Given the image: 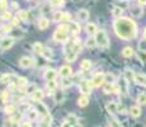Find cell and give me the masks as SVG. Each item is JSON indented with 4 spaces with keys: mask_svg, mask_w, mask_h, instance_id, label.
Masks as SVG:
<instances>
[{
    "mask_svg": "<svg viewBox=\"0 0 146 127\" xmlns=\"http://www.w3.org/2000/svg\"><path fill=\"white\" fill-rule=\"evenodd\" d=\"M44 79H46L47 81H50V80H55L56 79V76H57V72H56V70L55 69H47L46 71H44Z\"/></svg>",
    "mask_w": 146,
    "mask_h": 127,
    "instance_id": "5bb4252c",
    "label": "cell"
},
{
    "mask_svg": "<svg viewBox=\"0 0 146 127\" xmlns=\"http://www.w3.org/2000/svg\"><path fill=\"white\" fill-rule=\"evenodd\" d=\"M90 67H92V61L90 60H83L80 63V69L81 70H84V71H86V70H90Z\"/></svg>",
    "mask_w": 146,
    "mask_h": 127,
    "instance_id": "83f0119b",
    "label": "cell"
},
{
    "mask_svg": "<svg viewBox=\"0 0 146 127\" xmlns=\"http://www.w3.org/2000/svg\"><path fill=\"white\" fill-rule=\"evenodd\" d=\"M113 29L121 39H132L137 35V25L130 18H118L114 21Z\"/></svg>",
    "mask_w": 146,
    "mask_h": 127,
    "instance_id": "6da1fadb",
    "label": "cell"
},
{
    "mask_svg": "<svg viewBox=\"0 0 146 127\" xmlns=\"http://www.w3.org/2000/svg\"><path fill=\"white\" fill-rule=\"evenodd\" d=\"M122 56L123 57H131V56H133V49L132 47H125L122 50Z\"/></svg>",
    "mask_w": 146,
    "mask_h": 127,
    "instance_id": "f546056e",
    "label": "cell"
},
{
    "mask_svg": "<svg viewBox=\"0 0 146 127\" xmlns=\"http://www.w3.org/2000/svg\"><path fill=\"white\" fill-rule=\"evenodd\" d=\"M42 56H43L44 59H51L52 57V51L50 49H47V47H44L43 51H42Z\"/></svg>",
    "mask_w": 146,
    "mask_h": 127,
    "instance_id": "b9f144b4",
    "label": "cell"
},
{
    "mask_svg": "<svg viewBox=\"0 0 146 127\" xmlns=\"http://www.w3.org/2000/svg\"><path fill=\"white\" fill-rule=\"evenodd\" d=\"M88 103H89V97L88 95H80L79 98H78V106L79 107H85V106H88Z\"/></svg>",
    "mask_w": 146,
    "mask_h": 127,
    "instance_id": "7402d4cb",
    "label": "cell"
},
{
    "mask_svg": "<svg viewBox=\"0 0 146 127\" xmlns=\"http://www.w3.org/2000/svg\"><path fill=\"white\" fill-rule=\"evenodd\" d=\"M43 49H44V46L42 43H40V42H36V43H33V46H32V50L35 51L36 53H40V55H42Z\"/></svg>",
    "mask_w": 146,
    "mask_h": 127,
    "instance_id": "f1b7e54d",
    "label": "cell"
},
{
    "mask_svg": "<svg viewBox=\"0 0 146 127\" xmlns=\"http://www.w3.org/2000/svg\"><path fill=\"white\" fill-rule=\"evenodd\" d=\"M15 109L17 108H15V106H14V104H9V106H7L4 108V112L7 114H13L14 112H15Z\"/></svg>",
    "mask_w": 146,
    "mask_h": 127,
    "instance_id": "60d3db41",
    "label": "cell"
},
{
    "mask_svg": "<svg viewBox=\"0 0 146 127\" xmlns=\"http://www.w3.org/2000/svg\"><path fill=\"white\" fill-rule=\"evenodd\" d=\"M79 89H80V92L83 93L84 95H89L92 93V88H90V85H89V83L88 81H81L80 83V85H79Z\"/></svg>",
    "mask_w": 146,
    "mask_h": 127,
    "instance_id": "30bf717a",
    "label": "cell"
},
{
    "mask_svg": "<svg viewBox=\"0 0 146 127\" xmlns=\"http://www.w3.org/2000/svg\"><path fill=\"white\" fill-rule=\"evenodd\" d=\"M104 81H106V84H114V81H116V76L112 74V72H106L104 74Z\"/></svg>",
    "mask_w": 146,
    "mask_h": 127,
    "instance_id": "484cf974",
    "label": "cell"
},
{
    "mask_svg": "<svg viewBox=\"0 0 146 127\" xmlns=\"http://www.w3.org/2000/svg\"><path fill=\"white\" fill-rule=\"evenodd\" d=\"M70 19H71V14L70 13H64L61 22H70Z\"/></svg>",
    "mask_w": 146,
    "mask_h": 127,
    "instance_id": "7dc6e473",
    "label": "cell"
},
{
    "mask_svg": "<svg viewBox=\"0 0 146 127\" xmlns=\"http://www.w3.org/2000/svg\"><path fill=\"white\" fill-rule=\"evenodd\" d=\"M51 116H46V117L43 118V121L40 123V126L38 127H51Z\"/></svg>",
    "mask_w": 146,
    "mask_h": 127,
    "instance_id": "1f68e13d",
    "label": "cell"
},
{
    "mask_svg": "<svg viewBox=\"0 0 146 127\" xmlns=\"http://www.w3.org/2000/svg\"><path fill=\"white\" fill-rule=\"evenodd\" d=\"M103 92L106 94H111V93H119V88L114 84H106L104 88H103Z\"/></svg>",
    "mask_w": 146,
    "mask_h": 127,
    "instance_id": "8fae6325",
    "label": "cell"
},
{
    "mask_svg": "<svg viewBox=\"0 0 146 127\" xmlns=\"http://www.w3.org/2000/svg\"><path fill=\"white\" fill-rule=\"evenodd\" d=\"M130 113H131V116H132L133 118L140 117V116H141V108H140L139 106H133V107H131V108H130Z\"/></svg>",
    "mask_w": 146,
    "mask_h": 127,
    "instance_id": "cb8c5ba5",
    "label": "cell"
},
{
    "mask_svg": "<svg viewBox=\"0 0 146 127\" xmlns=\"http://www.w3.org/2000/svg\"><path fill=\"white\" fill-rule=\"evenodd\" d=\"M125 79L130 83V81H135V72L131 71L130 69H126L125 70Z\"/></svg>",
    "mask_w": 146,
    "mask_h": 127,
    "instance_id": "4316f807",
    "label": "cell"
},
{
    "mask_svg": "<svg viewBox=\"0 0 146 127\" xmlns=\"http://www.w3.org/2000/svg\"><path fill=\"white\" fill-rule=\"evenodd\" d=\"M60 76H62L64 79H67V78H70L72 74V69H71V66H69V65H64V66H61L60 67Z\"/></svg>",
    "mask_w": 146,
    "mask_h": 127,
    "instance_id": "ba28073f",
    "label": "cell"
},
{
    "mask_svg": "<svg viewBox=\"0 0 146 127\" xmlns=\"http://www.w3.org/2000/svg\"><path fill=\"white\" fill-rule=\"evenodd\" d=\"M48 25H50V21L46 18V17H41V18L38 19V28H40L41 31L47 29Z\"/></svg>",
    "mask_w": 146,
    "mask_h": 127,
    "instance_id": "e0dca14e",
    "label": "cell"
},
{
    "mask_svg": "<svg viewBox=\"0 0 146 127\" xmlns=\"http://www.w3.org/2000/svg\"><path fill=\"white\" fill-rule=\"evenodd\" d=\"M19 112H29V104L28 103H22L21 106H19Z\"/></svg>",
    "mask_w": 146,
    "mask_h": 127,
    "instance_id": "7bdbcfd3",
    "label": "cell"
},
{
    "mask_svg": "<svg viewBox=\"0 0 146 127\" xmlns=\"http://www.w3.org/2000/svg\"><path fill=\"white\" fill-rule=\"evenodd\" d=\"M106 108H107V111H108L109 113L114 114V113L118 112V104H117L116 102H109V103H107Z\"/></svg>",
    "mask_w": 146,
    "mask_h": 127,
    "instance_id": "ac0fdd59",
    "label": "cell"
},
{
    "mask_svg": "<svg viewBox=\"0 0 146 127\" xmlns=\"http://www.w3.org/2000/svg\"><path fill=\"white\" fill-rule=\"evenodd\" d=\"M10 31H12V25H10V24L3 25V27H1V32H4V33H8V32H10Z\"/></svg>",
    "mask_w": 146,
    "mask_h": 127,
    "instance_id": "c3c4849f",
    "label": "cell"
},
{
    "mask_svg": "<svg viewBox=\"0 0 146 127\" xmlns=\"http://www.w3.org/2000/svg\"><path fill=\"white\" fill-rule=\"evenodd\" d=\"M144 38H145V41H146V28H145V31H144Z\"/></svg>",
    "mask_w": 146,
    "mask_h": 127,
    "instance_id": "680465c9",
    "label": "cell"
},
{
    "mask_svg": "<svg viewBox=\"0 0 146 127\" xmlns=\"http://www.w3.org/2000/svg\"><path fill=\"white\" fill-rule=\"evenodd\" d=\"M37 112H38V113H41L43 117L48 116V109H47V107L44 106L42 102H38V103H37Z\"/></svg>",
    "mask_w": 146,
    "mask_h": 127,
    "instance_id": "ffe728a7",
    "label": "cell"
},
{
    "mask_svg": "<svg viewBox=\"0 0 146 127\" xmlns=\"http://www.w3.org/2000/svg\"><path fill=\"white\" fill-rule=\"evenodd\" d=\"M109 125L111 127H121V123L114 118H109Z\"/></svg>",
    "mask_w": 146,
    "mask_h": 127,
    "instance_id": "f6af8a7d",
    "label": "cell"
},
{
    "mask_svg": "<svg viewBox=\"0 0 146 127\" xmlns=\"http://www.w3.org/2000/svg\"><path fill=\"white\" fill-rule=\"evenodd\" d=\"M42 98H43V92H42L41 89H37L36 92L32 93V99L35 102H37V103L42 100Z\"/></svg>",
    "mask_w": 146,
    "mask_h": 127,
    "instance_id": "44dd1931",
    "label": "cell"
},
{
    "mask_svg": "<svg viewBox=\"0 0 146 127\" xmlns=\"http://www.w3.org/2000/svg\"><path fill=\"white\" fill-rule=\"evenodd\" d=\"M69 25L67 24H61L56 28V31L53 32V39L57 42H62L66 43L69 41Z\"/></svg>",
    "mask_w": 146,
    "mask_h": 127,
    "instance_id": "7a4b0ae2",
    "label": "cell"
},
{
    "mask_svg": "<svg viewBox=\"0 0 146 127\" xmlns=\"http://www.w3.org/2000/svg\"><path fill=\"white\" fill-rule=\"evenodd\" d=\"M19 21H21L19 18H13V19H12V24H13V25H18V24H19Z\"/></svg>",
    "mask_w": 146,
    "mask_h": 127,
    "instance_id": "f5cc1de1",
    "label": "cell"
},
{
    "mask_svg": "<svg viewBox=\"0 0 146 127\" xmlns=\"http://www.w3.org/2000/svg\"><path fill=\"white\" fill-rule=\"evenodd\" d=\"M76 57H78V53L75 52L74 50H70V51H67V52H65V59L67 63H74V61L76 60Z\"/></svg>",
    "mask_w": 146,
    "mask_h": 127,
    "instance_id": "d6986e66",
    "label": "cell"
},
{
    "mask_svg": "<svg viewBox=\"0 0 146 127\" xmlns=\"http://www.w3.org/2000/svg\"><path fill=\"white\" fill-rule=\"evenodd\" d=\"M15 85L19 86V88H22V86H27L28 81H27V79L24 78V76H18V78L15 79Z\"/></svg>",
    "mask_w": 146,
    "mask_h": 127,
    "instance_id": "d4e9b609",
    "label": "cell"
},
{
    "mask_svg": "<svg viewBox=\"0 0 146 127\" xmlns=\"http://www.w3.org/2000/svg\"><path fill=\"white\" fill-rule=\"evenodd\" d=\"M8 8V1L7 0H0V9H5Z\"/></svg>",
    "mask_w": 146,
    "mask_h": 127,
    "instance_id": "681fc988",
    "label": "cell"
},
{
    "mask_svg": "<svg viewBox=\"0 0 146 127\" xmlns=\"http://www.w3.org/2000/svg\"><path fill=\"white\" fill-rule=\"evenodd\" d=\"M62 15H64V13L60 12V10H58V12H55L53 15H52V21L53 22H60L61 19H62Z\"/></svg>",
    "mask_w": 146,
    "mask_h": 127,
    "instance_id": "ab89813d",
    "label": "cell"
},
{
    "mask_svg": "<svg viewBox=\"0 0 146 127\" xmlns=\"http://www.w3.org/2000/svg\"><path fill=\"white\" fill-rule=\"evenodd\" d=\"M135 81L142 86H146V75L141 74V72H136L135 74Z\"/></svg>",
    "mask_w": 146,
    "mask_h": 127,
    "instance_id": "2e32d148",
    "label": "cell"
},
{
    "mask_svg": "<svg viewBox=\"0 0 146 127\" xmlns=\"http://www.w3.org/2000/svg\"><path fill=\"white\" fill-rule=\"evenodd\" d=\"M76 17L80 22H85L89 19V12L86 9H79L76 13Z\"/></svg>",
    "mask_w": 146,
    "mask_h": 127,
    "instance_id": "7c38bea8",
    "label": "cell"
},
{
    "mask_svg": "<svg viewBox=\"0 0 146 127\" xmlns=\"http://www.w3.org/2000/svg\"><path fill=\"white\" fill-rule=\"evenodd\" d=\"M1 19H3V21H9V19H13V18H12V13H10L9 10H7V12H5V14L3 15Z\"/></svg>",
    "mask_w": 146,
    "mask_h": 127,
    "instance_id": "bcb514c9",
    "label": "cell"
},
{
    "mask_svg": "<svg viewBox=\"0 0 146 127\" xmlns=\"http://www.w3.org/2000/svg\"><path fill=\"white\" fill-rule=\"evenodd\" d=\"M10 127H19V122L17 120H13L12 122H10Z\"/></svg>",
    "mask_w": 146,
    "mask_h": 127,
    "instance_id": "816d5d0a",
    "label": "cell"
},
{
    "mask_svg": "<svg viewBox=\"0 0 146 127\" xmlns=\"http://www.w3.org/2000/svg\"><path fill=\"white\" fill-rule=\"evenodd\" d=\"M122 13H123V9L122 8H119V7H113V10H112V14H113V17L116 19H118L121 18V15H122Z\"/></svg>",
    "mask_w": 146,
    "mask_h": 127,
    "instance_id": "4dcf8cb0",
    "label": "cell"
},
{
    "mask_svg": "<svg viewBox=\"0 0 146 127\" xmlns=\"http://www.w3.org/2000/svg\"><path fill=\"white\" fill-rule=\"evenodd\" d=\"M130 13L135 18H140V17H142V14H144V10H142L141 5H132V7L130 8Z\"/></svg>",
    "mask_w": 146,
    "mask_h": 127,
    "instance_id": "52a82bcc",
    "label": "cell"
},
{
    "mask_svg": "<svg viewBox=\"0 0 146 127\" xmlns=\"http://www.w3.org/2000/svg\"><path fill=\"white\" fill-rule=\"evenodd\" d=\"M46 88L50 90V92H55L56 88H57V83L55 80H50L46 83Z\"/></svg>",
    "mask_w": 146,
    "mask_h": 127,
    "instance_id": "836d02e7",
    "label": "cell"
},
{
    "mask_svg": "<svg viewBox=\"0 0 146 127\" xmlns=\"http://www.w3.org/2000/svg\"><path fill=\"white\" fill-rule=\"evenodd\" d=\"M48 1H50V4L51 5H53V7H60V5L64 4L65 0H48Z\"/></svg>",
    "mask_w": 146,
    "mask_h": 127,
    "instance_id": "ee69618b",
    "label": "cell"
},
{
    "mask_svg": "<svg viewBox=\"0 0 146 127\" xmlns=\"http://www.w3.org/2000/svg\"><path fill=\"white\" fill-rule=\"evenodd\" d=\"M21 127H32V125H31V122H24L21 125Z\"/></svg>",
    "mask_w": 146,
    "mask_h": 127,
    "instance_id": "11a10c76",
    "label": "cell"
},
{
    "mask_svg": "<svg viewBox=\"0 0 146 127\" xmlns=\"http://www.w3.org/2000/svg\"><path fill=\"white\" fill-rule=\"evenodd\" d=\"M55 102L56 103H61L64 100V92L62 90H58V92H55Z\"/></svg>",
    "mask_w": 146,
    "mask_h": 127,
    "instance_id": "d590c367",
    "label": "cell"
},
{
    "mask_svg": "<svg viewBox=\"0 0 146 127\" xmlns=\"http://www.w3.org/2000/svg\"><path fill=\"white\" fill-rule=\"evenodd\" d=\"M71 84H72L71 80H67V79H65V80H64V83H62V88H67V86H70Z\"/></svg>",
    "mask_w": 146,
    "mask_h": 127,
    "instance_id": "f907efd6",
    "label": "cell"
},
{
    "mask_svg": "<svg viewBox=\"0 0 146 127\" xmlns=\"http://www.w3.org/2000/svg\"><path fill=\"white\" fill-rule=\"evenodd\" d=\"M95 38V42H97V46L99 47V49H108L109 47V38L108 36H107V33L104 32L103 29H99L97 32V35L94 36Z\"/></svg>",
    "mask_w": 146,
    "mask_h": 127,
    "instance_id": "3957f363",
    "label": "cell"
},
{
    "mask_svg": "<svg viewBox=\"0 0 146 127\" xmlns=\"http://www.w3.org/2000/svg\"><path fill=\"white\" fill-rule=\"evenodd\" d=\"M85 31H86V33H88L90 37H93V36L97 35V32L99 29H98L97 25H95L94 23H88V24H86V27H85Z\"/></svg>",
    "mask_w": 146,
    "mask_h": 127,
    "instance_id": "4fadbf2b",
    "label": "cell"
},
{
    "mask_svg": "<svg viewBox=\"0 0 146 127\" xmlns=\"http://www.w3.org/2000/svg\"><path fill=\"white\" fill-rule=\"evenodd\" d=\"M61 127H72V125L70 122H67V121H64L62 125H61Z\"/></svg>",
    "mask_w": 146,
    "mask_h": 127,
    "instance_id": "db71d44e",
    "label": "cell"
},
{
    "mask_svg": "<svg viewBox=\"0 0 146 127\" xmlns=\"http://www.w3.org/2000/svg\"><path fill=\"white\" fill-rule=\"evenodd\" d=\"M13 75L12 74H3L0 76V83H12Z\"/></svg>",
    "mask_w": 146,
    "mask_h": 127,
    "instance_id": "d6a6232c",
    "label": "cell"
},
{
    "mask_svg": "<svg viewBox=\"0 0 146 127\" xmlns=\"http://www.w3.org/2000/svg\"><path fill=\"white\" fill-rule=\"evenodd\" d=\"M67 25H69V31L72 36H76L80 33V24L78 22H70Z\"/></svg>",
    "mask_w": 146,
    "mask_h": 127,
    "instance_id": "9c48e42d",
    "label": "cell"
},
{
    "mask_svg": "<svg viewBox=\"0 0 146 127\" xmlns=\"http://www.w3.org/2000/svg\"><path fill=\"white\" fill-rule=\"evenodd\" d=\"M72 127H81V126L79 125V123H78V125H75V126H72Z\"/></svg>",
    "mask_w": 146,
    "mask_h": 127,
    "instance_id": "91938a15",
    "label": "cell"
},
{
    "mask_svg": "<svg viewBox=\"0 0 146 127\" xmlns=\"http://www.w3.org/2000/svg\"><path fill=\"white\" fill-rule=\"evenodd\" d=\"M66 121L67 122H70L72 126H75V125H78V117L75 114H72V113H70V114H67V117H66Z\"/></svg>",
    "mask_w": 146,
    "mask_h": 127,
    "instance_id": "e575fe53",
    "label": "cell"
},
{
    "mask_svg": "<svg viewBox=\"0 0 146 127\" xmlns=\"http://www.w3.org/2000/svg\"><path fill=\"white\" fill-rule=\"evenodd\" d=\"M137 103L140 104V106H145L146 104V94L145 93H140L139 97H137Z\"/></svg>",
    "mask_w": 146,
    "mask_h": 127,
    "instance_id": "74e56055",
    "label": "cell"
},
{
    "mask_svg": "<svg viewBox=\"0 0 146 127\" xmlns=\"http://www.w3.org/2000/svg\"><path fill=\"white\" fill-rule=\"evenodd\" d=\"M12 5H13V8H18V4H17L15 1H13V3H12Z\"/></svg>",
    "mask_w": 146,
    "mask_h": 127,
    "instance_id": "6f0895ef",
    "label": "cell"
},
{
    "mask_svg": "<svg viewBox=\"0 0 146 127\" xmlns=\"http://www.w3.org/2000/svg\"><path fill=\"white\" fill-rule=\"evenodd\" d=\"M118 88H119V93H122V94H127V92H128V81L126 80L125 78L119 80Z\"/></svg>",
    "mask_w": 146,
    "mask_h": 127,
    "instance_id": "9a60e30c",
    "label": "cell"
},
{
    "mask_svg": "<svg viewBox=\"0 0 146 127\" xmlns=\"http://www.w3.org/2000/svg\"><path fill=\"white\" fill-rule=\"evenodd\" d=\"M85 45H86V47H88V49H94V47L97 46L95 38H94V37H89V38L85 41Z\"/></svg>",
    "mask_w": 146,
    "mask_h": 127,
    "instance_id": "8d00e7d4",
    "label": "cell"
},
{
    "mask_svg": "<svg viewBox=\"0 0 146 127\" xmlns=\"http://www.w3.org/2000/svg\"><path fill=\"white\" fill-rule=\"evenodd\" d=\"M38 114H40V113H38L36 109H32V111L28 112V118H29V121H35V120H37Z\"/></svg>",
    "mask_w": 146,
    "mask_h": 127,
    "instance_id": "f35d334b",
    "label": "cell"
},
{
    "mask_svg": "<svg viewBox=\"0 0 146 127\" xmlns=\"http://www.w3.org/2000/svg\"><path fill=\"white\" fill-rule=\"evenodd\" d=\"M29 14H28V10L26 9H18V13H17V18H19L21 21H27Z\"/></svg>",
    "mask_w": 146,
    "mask_h": 127,
    "instance_id": "603a6c76",
    "label": "cell"
},
{
    "mask_svg": "<svg viewBox=\"0 0 146 127\" xmlns=\"http://www.w3.org/2000/svg\"><path fill=\"white\" fill-rule=\"evenodd\" d=\"M88 83H89V85H90V88H98V86H100L104 83V74H103V72H98Z\"/></svg>",
    "mask_w": 146,
    "mask_h": 127,
    "instance_id": "277c9868",
    "label": "cell"
},
{
    "mask_svg": "<svg viewBox=\"0 0 146 127\" xmlns=\"http://www.w3.org/2000/svg\"><path fill=\"white\" fill-rule=\"evenodd\" d=\"M14 43V38L13 37H4L0 41V50L5 51V50H9L10 47L13 46Z\"/></svg>",
    "mask_w": 146,
    "mask_h": 127,
    "instance_id": "8992f818",
    "label": "cell"
},
{
    "mask_svg": "<svg viewBox=\"0 0 146 127\" xmlns=\"http://www.w3.org/2000/svg\"><path fill=\"white\" fill-rule=\"evenodd\" d=\"M145 4H146V0H139V5L142 7V5H145Z\"/></svg>",
    "mask_w": 146,
    "mask_h": 127,
    "instance_id": "9f6ffc18",
    "label": "cell"
},
{
    "mask_svg": "<svg viewBox=\"0 0 146 127\" xmlns=\"http://www.w3.org/2000/svg\"><path fill=\"white\" fill-rule=\"evenodd\" d=\"M35 65V60L29 56H23L19 60V66L23 67V69H28V67H32Z\"/></svg>",
    "mask_w": 146,
    "mask_h": 127,
    "instance_id": "5b68a950",
    "label": "cell"
}]
</instances>
